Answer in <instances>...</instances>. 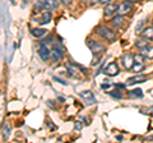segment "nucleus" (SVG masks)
<instances>
[{"label": "nucleus", "mask_w": 153, "mask_h": 143, "mask_svg": "<svg viewBox=\"0 0 153 143\" xmlns=\"http://www.w3.org/2000/svg\"><path fill=\"white\" fill-rule=\"evenodd\" d=\"M98 1L101 3V4H106V5H107V4H110V3L112 1V0H98Z\"/></svg>", "instance_id": "obj_29"}, {"label": "nucleus", "mask_w": 153, "mask_h": 143, "mask_svg": "<svg viewBox=\"0 0 153 143\" xmlns=\"http://www.w3.org/2000/svg\"><path fill=\"white\" fill-rule=\"evenodd\" d=\"M131 3H129V1H125V3H121V4H119V8H117V14H120V16H125V14L128 13H130L131 12Z\"/></svg>", "instance_id": "obj_7"}, {"label": "nucleus", "mask_w": 153, "mask_h": 143, "mask_svg": "<svg viewBox=\"0 0 153 143\" xmlns=\"http://www.w3.org/2000/svg\"><path fill=\"white\" fill-rule=\"evenodd\" d=\"M101 88L107 89V88H110V84H102V86H101Z\"/></svg>", "instance_id": "obj_30"}, {"label": "nucleus", "mask_w": 153, "mask_h": 143, "mask_svg": "<svg viewBox=\"0 0 153 143\" xmlns=\"http://www.w3.org/2000/svg\"><path fill=\"white\" fill-rule=\"evenodd\" d=\"M144 69V63H134L131 72H135V73H140V72Z\"/></svg>", "instance_id": "obj_19"}, {"label": "nucleus", "mask_w": 153, "mask_h": 143, "mask_svg": "<svg viewBox=\"0 0 153 143\" xmlns=\"http://www.w3.org/2000/svg\"><path fill=\"white\" fill-rule=\"evenodd\" d=\"M128 96L129 97H142L143 96V92L140 88H135V89H131V91L128 92Z\"/></svg>", "instance_id": "obj_18"}, {"label": "nucleus", "mask_w": 153, "mask_h": 143, "mask_svg": "<svg viewBox=\"0 0 153 143\" xmlns=\"http://www.w3.org/2000/svg\"><path fill=\"white\" fill-rule=\"evenodd\" d=\"M140 54L146 59H153V46H147L144 49H140Z\"/></svg>", "instance_id": "obj_13"}, {"label": "nucleus", "mask_w": 153, "mask_h": 143, "mask_svg": "<svg viewBox=\"0 0 153 143\" xmlns=\"http://www.w3.org/2000/svg\"><path fill=\"white\" fill-rule=\"evenodd\" d=\"M78 68H79V65H74L73 63H66V69H68L70 75H76Z\"/></svg>", "instance_id": "obj_15"}, {"label": "nucleus", "mask_w": 153, "mask_h": 143, "mask_svg": "<svg viewBox=\"0 0 153 143\" xmlns=\"http://www.w3.org/2000/svg\"><path fill=\"white\" fill-rule=\"evenodd\" d=\"M144 56L142 54H138V55H134V60H135V63H144Z\"/></svg>", "instance_id": "obj_22"}, {"label": "nucleus", "mask_w": 153, "mask_h": 143, "mask_svg": "<svg viewBox=\"0 0 153 143\" xmlns=\"http://www.w3.org/2000/svg\"><path fill=\"white\" fill-rule=\"evenodd\" d=\"M83 1H84L85 4H94V3H97L98 0H83Z\"/></svg>", "instance_id": "obj_27"}, {"label": "nucleus", "mask_w": 153, "mask_h": 143, "mask_svg": "<svg viewBox=\"0 0 153 143\" xmlns=\"http://www.w3.org/2000/svg\"><path fill=\"white\" fill-rule=\"evenodd\" d=\"M121 63H123L124 68H125L126 70H131L134 63H135V60H134V56L131 54H125L121 58Z\"/></svg>", "instance_id": "obj_5"}, {"label": "nucleus", "mask_w": 153, "mask_h": 143, "mask_svg": "<svg viewBox=\"0 0 153 143\" xmlns=\"http://www.w3.org/2000/svg\"><path fill=\"white\" fill-rule=\"evenodd\" d=\"M79 96L82 97L88 105H93V104H96V97H94V95L91 92V91H82V92L79 93Z\"/></svg>", "instance_id": "obj_9"}, {"label": "nucleus", "mask_w": 153, "mask_h": 143, "mask_svg": "<svg viewBox=\"0 0 153 143\" xmlns=\"http://www.w3.org/2000/svg\"><path fill=\"white\" fill-rule=\"evenodd\" d=\"M96 32H97L101 37H103L105 40H107V41H110V42L116 41V33H115L112 30H110V28H107V27L100 26V27H97V30H96Z\"/></svg>", "instance_id": "obj_1"}, {"label": "nucleus", "mask_w": 153, "mask_h": 143, "mask_svg": "<svg viewBox=\"0 0 153 143\" xmlns=\"http://www.w3.org/2000/svg\"><path fill=\"white\" fill-rule=\"evenodd\" d=\"M31 33L35 37H37V39H40V37L46 35V30H44V28H33V30L31 31Z\"/></svg>", "instance_id": "obj_16"}, {"label": "nucleus", "mask_w": 153, "mask_h": 143, "mask_svg": "<svg viewBox=\"0 0 153 143\" xmlns=\"http://www.w3.org/2000/svg\"><path fill=\"white\" fill-rule=\"evenodd\" d=\"M117 8L119 5L116 3H110L106 5V8H105V10H103V16L105 17H111L114 13H116L117 12Z\"/></svg>", "instance_id": "obj_11"}, {"label": "nucleus", "mask_w": 153, "mask_h": 143, "mask_svg": "<svg viewBox=\"0 0 153 143\" xmlns=\"http://www.w3.org/2000/svg\"><path fill=\"white\" fill-rule=\"evenodd\" d=\"M108 95H110L111 97H114V98H119V100H120V98L123 97V95H121V92H120V91H114V92H110Z\"/></svg>", "instance_id": "obj_23"}, {"label": "nucleus", "mask_w": 153, "mask_h": 143, "mask_svg": "<svg viewBox=\"0 0 153 143\" xmlns=\"http://www.w3.org/2000/svg\"><path fill=\"white\" fill-rule=\"evenodd\" d=\"M59 5V1L57 0H38L37 4H36V8L37 10L40 9H45V10H54V9L57 8Z\"/></svg>", "instance_id": "obj_2"}, {"label": "nucleus", "mask_w": 153, "mask_h": 143, "mask_svg": "<svg viewBox=\"0 0 153 143\" xmlns=\"http://www.w3.org/2000/svg\"><path fill=\"white\" fill-rule=\"evenodd\" d=\"M51 56H52V59H54V61H60L64 58V51L61 50L59 46L55 45L51 50Z\"/></svg>", "instance_id": "obj_10"}, {"label": "nucleus", "mask_w": 153, "mask_h": 143, "mask_svg": "<svg viewBox=\"0 0 153 143\" xmlns=\"http://www.w3.org/2000/svg\"><path fill=\"white\" fill-rule=\"evenodd\" d=\"M144 25H146V21H144V19L138 23V26H137V33H142V32H143L142 28H143V26H144Z\"/></svg>", "instance_id": "obj_24"}, {"label": "nucleus", "mask_w": 153, "mask_h": 143, "mask_svg": "<svg viewBox=\"0 0 153 143\" xmlns=\"http://www.w3.org/2000/svg\"><path fill=\"white\" fill-rule=\"evenodd\" d=\"M54 79H55V80H57V82L61 83V84H68V82H64V80H63V79H60V78H56V77H54Z\"/></svg>", "instance_id": "obj_28"}, {"label": "nucleus", "mask_w": 153, "mask_h": 143, "mask_svg": "<svg viewBox=\"0 0 153 143\" xmlns=\"http://www.w3.org/2000/svg\"><path fill=\"white\" fill-rule=\"evenodd\" d=\"M119 72H120V69H119V65L115 63V61L110 63L107 66H105V69H103V73L108 75V77H115V75L119 74Z\"/></svg>", "instance_id": "obj_4"}, {"label": "nucleus", "mask_w": 153, "mask_h": 143, "mask_svg": "<svg viewBox=\"0 0 153 143\" xmlns=\"http://www.w3.org/2000/svg\"><path fill=\"white\" fill-rule=\"evenodd\" d=\"M74 129H75V130H80V129H82V124H80L79 121H76V123L74 124Z\"/></svg>", "instance_id": "obj_26"}, {"label": "nucleus", "mask_w": 153, "mask_h": 143, "mask_svg": "<svg viewBox=\"0 0 153 143\" xmlns=\"http://www.w3.org/2000/svg\"><path fill=\"white\" fill-rule=\"evenodd\" d=\"M38 55H40V58L46 61V60H49V58L51 56V50L47 47V45L45 44H42L41 47H40V50H38Z\"/></svg>", "instance_id": "obj_8"}, {"label": "nucleus", "mask_w": 153, "mask_h": 143, "mask_svg": "<svg viewBox=\"0 0 153 143\" xmlns=\"http://www.w3.org/2000/svg\"><path fill=\"white\" fill-rule=\"evenodd\" d=\"M57 100H59V101H60V102H65V100H64L63 97H59V98H57Z\"/></svg>", "instance_id": "obj_33"}, {"label": "nucleus", "mask_w": 153, "mask_h": 143, "mask_svg": "<svg viewBox=\"0 0 153 143\" xmlns=\"http://www.w3.org/2000/svg\"><path fill=\"white\" fill-rule=\"evenodd\" d=\"M125 23H126V19L123 16H120V14H117V17H114L111 19V25L115 28H117V30H121V28L125 26Z\"/></svg>", "instance_id": "obj_6"}, {"label": "nucleus", "mask_w": 153, "mask_h": 143, "mask_svg": "<svg viewBox=\"0 0 153 143\" xmlns=\"http://www.w3.org/2000/svg\"><path fill=\"white\" fill-rule=\"evenodd\" d=\"M146 139H148V141H153V136H152V137H149V138H146Z\"/></svg>", "instance_id": "obj_34"}, {"label": "nucleus", "mask_w": 153, "mask_h": 143, "mask_svg": "<svg viewBox=\"0 0 153 143\" xmlns=\"http://www.w3.org/2000/svg\"><path fill=\"white\" fill-rule=\"evenodd\" d=\"M125 1H129V3H137V1H140V0H125Z\"/></svg>", "instance_id": "obj_32"}, {"label": "nucleus", "mask_w": 153, "mask_h": 143, "mask_svg": "<svg viewBox=\"0 0 153 143\" xmlns=\"http://www.w3.org/2000/svg\"><path fill=\"white\" fill-rule=\"evenodd\" d=\"M117 88H125V84H116Z\"/></svg>", "instance_id": "obj_31"}, {"label": "nucleus", "mask_w": 153, "mask_h": 143, "mask_svg": "<svg viewBox=\"0 0 153 143\" xmlns=\"http://www.w3.org/2000/svg\"><path fill=\"white\" fill-rule=\"evenodd\" d=\"M142 36L144 37V39H147V40L153 41V26L152 27H146L144 31L142 32Z\"/></svg>", "instance_id": "obj_14"}, {"label": "nucleus", "mask_w": 153, "mask_h": 143, "mask_svg": "<svg viewBox=\"0 0 153 143\" xmlns=\"http://www.w3.org/2000/svg\"><path fill=\"white\" fill-rule=\"evenodd\" d=\"M152 23H153V21H152Z\"/></svg>", "instance_id": "obj_35"}, {"label": "nucleus", "mask_w": 153, "mask_h": 143, "mask_svg": "<svg viewBox=\"0 0 153 143\" xmlns=\"http://www.w3.org/2000/svg\"><path fill=\"white\" fill-rule=\"evenodd\" d=\"M3 133H1V136H3V139H8V137H9V134H10V127L8 125H3V130H1Z\"/></svg>", "instance_id": "obj_20"}, {"label": "nucleus", "mask_w": 153, "mask_h": 143, "mask_svg": "<svg viewBox=\"0 0 153 143\" xmlns=\"http://www.w3.org/2000/svg\"><path fill=\"white\" fill-rule=\"evenodd\" d=\"M147 75L144 74H139V75H135V77H131V78H129L128 79V84H137V83H143V82H146L147 80Z\"/></svg>", "instance_id": "obj_12"}, {"label": "nucleus", "mask_w": 153, "mask_h": 143, "mask_svg": "<svg viewBox=\"0 0 153 143\" xmlns=\"http://www.w3.org/2000/svg\"><path fill=\"white\" fill-rule=\"evenodd\" d=\"M148 41H149V40H147V39H146V40H138L135 45H137V47H138L139 50H140V49H144V47L148 46Z\"/></svg>", "instance_id": "obj_21"}, {"label": "nucleus", "mask_w": 153, "mask_h": 143, "mask_svg": "<svg viewBox=\"0 0 153 143\" xmlns=\"http://www.w3.org/2000/svg\"><path fill=\"white\" fill-rule=\"evenodd\" d=\"M59 1L63 4V5H65V7H69L71 4V0H59Z\"/></svg>", "instance_id": "obj_25"}, {"label": "nucleus", "mask_w": 153, "mask_h": 143, "mask_svg": "<svg viewBox=\"0 0 153 143\" xmlns=\"http://www.w3.org/2000/svg\"><path fill=\"white\" fill-rule=\"evenodd\" d=\"M87 46L89 47V50L93 52V54L96 55H101V54H103L105 52V46L101 44V42H98V41H96V40H92V39H89V40H87Z\"/></svg>", "instance_id": "obj_3"}, {"label": "nucleus", "mask_w": 153, "mask_h": 143, "mask_svg": "<svg viewBox=\"0 0 153 143\" xmlns=\"http://www.w3.org/2000/svg\"><path fill=\"white\" fill-rule=\"evenodd\" d=\"M51 18H52V16H51V13L47 10V12H45L44 14H42V17H41V21H40V23L41 25H46V23H49L50 21H51Z\"/></svg>", "instance_id": "obj_17"}]
</instances>
